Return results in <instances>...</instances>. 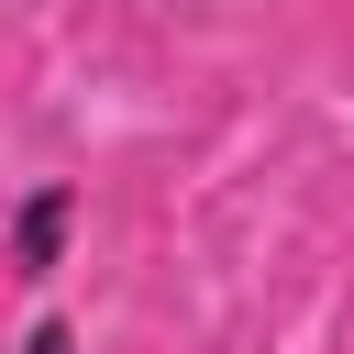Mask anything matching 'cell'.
<instances>
[{"label":"cell","mask_w":354,"mask_h":354,"mask_svg":"<svg viewBox=\"0 0 354 354\" xmlns=\"http://www.w3.org/2000/svg\"><path fill=\"white\" fill-rule=\"evenodd\" d=\"M88 243V188L77 177H22V199L0 210V277L22 299H55V277Z\"/></svg>","instance_id":"1"},{"label":"cell","mask_w":354,"mask_h":354,"mask_svg":"<svg viewBox=\"0 0 354 354\" xmlns=\"http://www.w3.org/2000/svg\"><path fill=\"white\" fill-rule=\"evenodd\" d=\"M11 354H88V321H77L66 299H33L22 332H11Z\"/></svg>","instance_id":"2"}]
</instances>
